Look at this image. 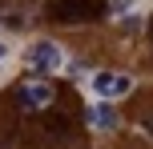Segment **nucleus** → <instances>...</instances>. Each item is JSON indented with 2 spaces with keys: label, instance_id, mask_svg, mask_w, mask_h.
I'll return each mask as SVG.
<instances>
[{
  "label": "nucleus",
  "instance_id": "1",
  "mask_svg": "<svg viewBox=\"0 0 153 149\" xmlns=\"http://www.w3.org/2000/svg\"><path fill=\"white\" fill-rule=\"evenodd\" d=\"M48 12L65 24H81V20H93V16L105 12V0H53Z\"/></svg>",
  "mask_w": 153,
  "mask_h": 149
},
{
  "label": "nucleus",
  "instance_id": "6",
  "mask_svg": "<svg viewBox=\"0 0 153 149\" xmlns=\"http://www.w3.org/2000/svg\"><path fill=\"white\" fill-rule=\"evenodd\" d=\"M4 61H8V44L0 40V69H4Z\"/></svg>",
  "mask_w": 153,
  "mask_h": 149
},
{
  "label": "nucleus",
  "instance_id": "3",
  "mask_svg": "<svg viewBox=\"0 0 153 149\" xmlns=\"http://www.w3.org/2000/svg\"><path fill=\"white\" fill-rule=\"evenodd\" d=\"M133 89V81L125 77V73H93V93L101 97V101H113V97H125Z\"/></svg>",
  "mask_w": 153,
  "mask_h": 149
},
{
  "label": "nucleus",
  "instance_id": "2",
  "mask_svg": "<svg viewBox=\"0 0 153 149\" xmlns=\"http://www.w3.org/2000/svg\"><path fill=\"white\" fill-rule=\"evenodd\" d=\"M24 61H28L36 73H53V69L65 64V53H61V44H53V40H32L28 53H24Z\"/></svg>",
  "mask_w": 153,
  "mask_h": 149
},
{
  "label": "nucleus",
  "instance_id": "4",
  "mask_svg": "<svg viewBox=\"0 0 153 149\" xmlns=\"http://www.w3.org/2000/svg\"><path fill=\"white\" fill-rule=\"evenodd\" d=\"M16 101H20L24 109H40V105L53 101V85H45V81H28V85H20Z\"/></svg>",
  "mask_w": 153,
  "mask_h": 149
},
{
  "label": "nucleus",
  "instance_id": "5",
  "mask_svg": "<svg viewBox=\"0 0 153 149\" xmlns=\"http://www.w3.org/2000/svg\"><path fill=\"white\" fill-rule=\"evenodd\" d=\"M89 117H93V125H97V129H113V125H117V113L109 109V105H97Z\"/></svg>",
  "mask_w": 153,
  "mask_h": 149
}]
</instances>
